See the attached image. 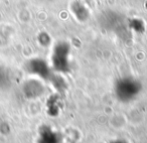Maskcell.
I'll list each match as a JSON object with an SVG mask.
<instances>
[{"label":"cell","mask_w":147,"mask_h":143,"mask_svg":"<svg viewBox=\"0 0 147 143\" xmlns=\"http://www.w3.org/2000/svg\"><path fill=\"white\" fill-rule=\"evenodd\" d=\"M113 143H125V142H123V141H115V142H113Z\"/></svg>","instance_id":"6da1fadb"}]
</instances>
